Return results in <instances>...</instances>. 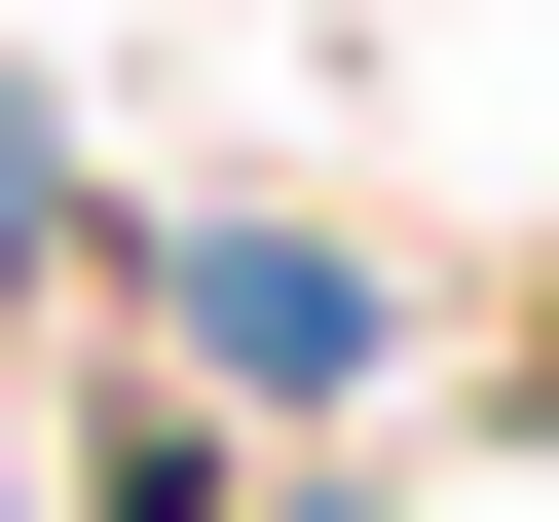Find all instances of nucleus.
Listing matches in <instances>:
<instances>
[{"label":"nucleus","instance_id":"nucleus-1","mask_svg":"<svg viewBox=\"0 0 559 522\" xmlns=\"http://www.w3.org/2000/svg\"><path fill=\"white\" fill-rule=\"evenodd\" d=\"M150 299H187V373H261V411H336V373H373V261H299V224H187Z\"/></svg>","mask_w":559,"mask_h":522}]
</instances>
